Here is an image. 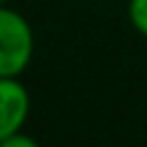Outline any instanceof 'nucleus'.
Returning a JSON list of instances; mask_svg holds the SVG:
<instances>
[{
  "label": "nucleus",
  "instance_id": "1",
  "mask_svg": "<svg viewBox=\"0 0 147 147\" xmlns=\"http://www.w3.org/2000/svg\"><path fill=\"white\" fill-rule=\"evenodd\" d=\"M34 54V32L17 10L0 5V76H22Z\"/></svg>",
  "mask_w": 147,
  "mask_h": 147
},
{
  "label": "nucleus",
  "instance_id": "2",
  "mask_svg": "<svg viewBox=\"0 0 147 147\" xmlns=\"http://www.w3.org/2000/svg\"><path fill=\"white\" fill-rule=\"evenodd\" d=\"M30 115V93L20 76H0V145L22 130Z\"/></svg>",
  "mask_w": 147,
  "mask_h": 147
},
{
  "label": "nucleus",
  "instance_id": "3",
  "mask_svg": "<svg viewBox=\"0 0 147 147\" xmlns=\"http://www.w3.org/2000/svg\"><path fill=\"white\" fill-rule=\"evenodd\" d=\"M127 17H130V25L137 30V34H142L147 39V0H130L127 3Z\"/></svg>",
  "mask_w": 147,
  "mask_h": 147
},
{
  "label": "nucleus",
  "instance_id": "4",
  "mask_svg": "<svg viewBox=\"0 0 147 147\" xmlns=\"http://www.w3.org/2000/svg\"><path fill=\"white\" fill-rule=\"evenodd\" d=\"M0 147H34V140L27 137V135H22V130H17V132H12Z\"/></svg>",
  "mask_w": 147,
  "mask_h": 147
},
{
  "label": "nucleus",
  "instance_id": "5",
  "mask_svg": "<svg viewBox=\"0 0 147 147\" xmlns=\"http://www.w3.org/2000/svg\"><path fill=\"white\" fill-rule=\"evenodd\" d=\"M5 3H7V0H0V5H5Z\"/></svg>",
  "mask_w": 147,
  "mask_h": 147
}]
</instances>
